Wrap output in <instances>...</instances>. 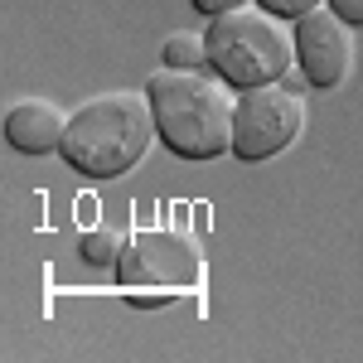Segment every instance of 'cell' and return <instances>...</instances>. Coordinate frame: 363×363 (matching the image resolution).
<instances>
[{
	"label": "cell",
	"mask_w": 363,
	"mask_h": 363,
	"mask_svg": "<svg viewBox=\"0 0 363 363\" xmlns=\"http://www.w3.org/2000/svg\"><path fill=\"white\" fill-rule=\"evenodd\" d=\"M150 112H155V136L169 155L179 160H218L233 155V92L218 73H179V68H155L145 87Z\"/></svg>",
	"instance_id": "obj_1"
},
{
	"label": "cell",
	"mask_w": 363,
	"mask_h": 363,
	"mask_svg": "<svg viewBox=\"0 0 363 363\" xmlns=\"http://www.w3.org/2000/svg\"><path fill=\"white\" fill-rule=\"evenodd\" d=\"M150 140H155L150 97L121 87V92H97L78 112H68L58 155L83 179H121L145 160Z\"/></svg>",
	"instance_id": "obj_2"
},
{
	"label": "cell",
	"mask_w": 363,
	"mask_h": 363,
	"mask_svg": "<svg viewBox=\"0 0 363 363\" xmlns=\"http://www.w3.org/2000/svg\"><path fill=\"white\" fill-rule=\"evenodd\" d=\"M203 44H208V68L238 92L281 83L296 68L291 25L277 20L272 10H262L257 0L233 10V15H213L208 29H203Z\"/></svg>",
	"instance_id": "obj_3"
},
{
	"label": "cell",
	"mask_w": 363,
	"mask_h": 363,
	"mask_svg": "<svg viewBox=\"0 0 363 363\" xmlns=\"http://www.w3.org/2000/svg\"><path fill=\"white\" fill-rule=\"evenodd\" d=\"M301 131H306V102H301V92H291V87H281V83L238 92V107H233V155L242 165L277 160L281 150L296 145Z\"/></svg>",
	"instance_id": "obj_4"
},
{
	"label": "cell",
	"mask_w": 363,
	"mask_h": 363,
	"mask_svg": "<svg viewBox=\"0 0 363 363\" xmlns=\"http://www.w3.org/2000/svg\"><path fill=\"white\" fill-rule=\"evenodd\" d=\"M112 272H116V286H126V291H165V296H179V291L199 286V277H203V252L184 233L145 228V233H136L121 247Z\"/></svg>",
	"instance_id": "obj_5"
},
{
	"label": "cell",
	"mask_w": 363,
	"mask_h": 363,
	"mask_svg": "<svg viewBox=\"0 0 363 363\" xmlns=\"http://www.w3.org/2000/svg\"><path fill=\"white\" fill-rule=\"evenodd\" d=\"M291 34H296V73L315 92L344 87V78L354 73V54H359L354 49L359 29H349L330 5H320V10H310L301 20H291Z\"/></svg>",
	"instance_id": "obj_6"
},
{
	"label": "cell",
	"mask_w": 363,
	"mask_h": 363,
	"mask_svg": "<svg viewBox=\"0 0 363 363\" xmlns=\"http://www.w3.org/2000/svg\"><path fill=\"white\" fill-rule=\"evenodd\" d=\"M63 131H68V116L44 97H25L5 107V140L20 155H54L63 145Z\"/></svg>",
	"instance_id": "obj_7"
},
{
	"label": "cell",
	"mask_w": 363,
	"mask_h": 363,
	"mask_svg": "<svg viewBox=\"0 0 363 363\" xmlns=\"http://www.w3.org/2000/svg\"><path fill=\"white\" fill-rule=\"evenodd\" d=\"M160 68H179V73H199L208 68V44L199 29H174L160 44Z\"/></svg>",
	"instance_id": "obj_8"
},
{
	"label": "cell",
	"mask_w": 363,
	"mask_h": 363,
	"mask_svg": "<svg viewBox=\"0 0 363 363\" xmlns=\"http://www.w3.org/2000/svg\"><path fill=\"white\" fill-rule=\"evenodd\" d=\"M78 257H83L87 267H116L121 242H116V233H107V228H87L83 242H78Z\"/></svg>",
	"instance_id": "obj_9"
},
{
	"label": "cell",
	"mask_w": 363,
	"mask_h": 363,
	"mask_svg": "<svg viewBox=\"0 0 363 363\" xmlns=\"http://www.w3.org/2000/svg\"><path fill=\"white\" fill-rule=\"evenodd\" d=\"M262 10H272L277 20H301V15H310V10H320L325 0H257Z\"/></svg>",
	"instance_id": "obj_10"
},
{
	"label": "cell",
	"mask_w": 363,
	"mask_h": 363,
	"mask_svg": "<svg viewBox=\"0 0 363 363\" xmlns=\"http://www.w3.org/2000/svg\"><path fill=\"white\" fill-rule=\"evenodd\" d=\"M325 5H330L349 29H363V0H325Z\"/></svg>",
	"instance_id": "obj_11"
},
{
	"label": "cell",
	"mask_w": 363,
	"mask_h": 363,
	"mask_svg": "<svg viewBox=\"0 0 363 363\" xmlns=\"http://www.w3.org/2000/svg\"><path fill=\"white\" fill-rule=\"evenodd\" d=\"M189 5H194L199 15L213 20V15H233V10H242V5H252V0H189Z\"/></svg>",
	"instance_id": "obj_12"
},
{
	"label": "cell",
	"mask_w": 363,
	"mask_h": 363,
	"mask_svg": "<svg viewBox=\"0 0 363 363\" xmlns=\"http://www.w3.org/2000/svg\"><path fill=\"white\" fill-rule=\"evenodd\" d=\"M92 218H97V199H78V223H87V228H92Z\"/></svg>",
	"instance_id": "obj_13"
}]
</instances>
